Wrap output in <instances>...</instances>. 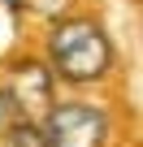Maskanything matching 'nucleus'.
<instances>
[{
	"label": "nucleus",
	"instance_id": "obj_1",
	"mask_svg": "<svg viewBox=\"0 0 143 147\" xmlns=\"http://www.w3.org/2000/svg\"><path fill=\"white\" fill-rule=\"evenodd\" d=\"M108 61H113V48H108V39H104V30L96 22L69 18V22L56 26V35H52V65H56L61 78L91 82V78H100L108 69Z\"/></svg>",
	"mask_w": 143,
	"mask_h": 147
},
{
	"label": "nucleus",
	"instance_id": "obj_4",
	"mask_svg": "<svg viewBox=\"0 0 143 147\" xmlns=\"http://www.w3.org/2000/svg\"><path fill=\"white\" fill-rule=\"evenodd\" d=\"M9 147H48V143H43L39 125H30V121H18V125L9 130Z\"/></svg>",
	"mask_w": 143,
	"mask_h": 147
},
{
	"label": "nucleus",
	"instance_id": "obj_2",
	"mask_svg": "<svg viewBox=\"0 0 143 147\" xmlns=\"http://www.w3.org/2000/svg\"><path fill=\"white\" fill-rule=\"evenodd\" d=\"M39 134L48 147H100L104 143V113L91 104H61L48 113V125Z\"/></svg>",
	"mask_w": 143,
	"mask_h": 147
},
{
	"label": "nucleus",
	"instance_id": "obj_3",
	"mask_svg": "<svg viewBox=\"0 0 143 147\" xmlns=\"http://www.w3.org/2000/svg\"><path fill=\"white\" fill-rule=\"evenodd\" d=\"M48 95H52V87H48V69H43V65L26 61V65H18V69L9 74L5 100H9V108H18L22 117H35L39 108H48Z\"/></svg>",
	"mask_w": 143,
	"mask_h": 147
}]
</instances>
